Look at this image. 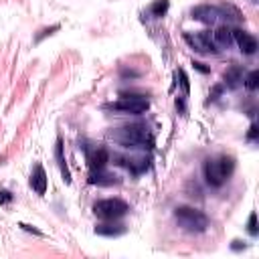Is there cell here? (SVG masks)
Returning <instances> with one entry per match:
<instances>
[{
	"label": "cell",
	"instance_id": "1",
	"mask_svg": "<svg viewBox=\"0 0 259 259\" xmlns=\"http://www.w3.org/2000/svg\"><path fill=\"white\" fill-rule=\"evenodd\" d=\"M235 170V158L233 156H219V158H209L203 166V172H205V181L207 185L219 189L223 187L229 177L233 175Z\"/></svg>",
	"mask_w": 259,
	"mask_h": 259
},
{
	"label": "cell",
	"instance_id": "2",
	"mask_svg": "<svg viewBox=\"0 0 259 259\" xmlns=\"http://www.w3.org/2000/svg\"><path fill=\"white\" fill-rule=\"evenodd\" d=\"M122 146L126 148H150L152 146V134L144 124H132L126 128H120L116 134H112Z\"/></svg>",
	"mask_w": 259,
	"mask_h": 259
},
{
	"label": "cell",
	"instance_id": "3",
	"mask_svg": "<svg viewBox=\"0 0 259 259\" xmlns=\"http://www.w3.org/2000/svg\"><path fill=\"white\" fill-rule=\"evenodd\" d=\"M175 219L183 229H187L191 233H203L209 227V217L203 211L193 209V207H177Z\"/></svg>",
	"mask_w": 259,
	"mask_h": 259
},
{
	"label": "cell",
	"instance_id": "4",
	"mask_svg": "<svg viewBox=\"0 0 259 259\" xmlns=\"http://www.w3.org/2000/svg\"><path fill=\"white\" fill-rule=\"evenodd\" d=\"M128 211H130V205L122 199H104L94 205V213L108 221H116V219L124 217Z\"/></svg>",
	"mask_w": 259,
	"mask_h": 259
},
{
	"label": "cell",
	"instance_id": "5",
	"mask_svg": "<svg viewBox=\"0 0 259 259\" xmlns=\"http://www.w3.org/2000/svg\"><path fill=\"white\" fill-rule=\"evenodd\" d=\"M148 108H150V104H148L146 96H136V94H122V100L112 106V110L122 112V114H130V116L146 114Z\"/></svg>",
	"mask_w": 259,
	"mask_h": 259
},
{
	"label": "cell",
	"instance_id": "6",
	"mask_svg": "<svg viewBox=\"0 0 259 259\" xmlns=\"http://www.w3.org/2000/svg\"><path fill=\"white\" fill-rule=\"evenodd\" d=\"M185 41L199 53H219L217 49V43L215 39L211 37L209 31H203V33H185Z\"/></svg>",
	"mask_w": 259,
	"mask_h": 259
},
{
	"label": "cell",
	"instance_id": "7",
	"mask_svg": "<svg viewBox=\"0 0 259 259\" xmlns=\"http://www.w3.org/2000/svg\"><path fill=\"white\" fill-rule=\"evenodd\" d=\"M233 41L239 45L241 53L243 55H255L257 53V39L253 35H249L247 31H241V29H235L233 31Z\"/></svg>",
	"mask_w": 259,
	"mask_h": 259
},
{
	"label": "cell",
	"instance_id": "8",
	"mask_svg": "<svg viewBox=\"0 0 259 259\" xmlns=\"http://www.w3.org/2000/svg\"><path fill=\"white\" fill-rule=\"evenodd\" d=\"M219 17H221V9H217V7L203 5V7L193 9V19L203 21V23H207V25H215Z\"/></svg>",
	"mask_w": 259,
	"mask_h": 259
},
{
	"label": "cell",
	"instance_id": "9",
	"mask_svg": "<svg viewBox=\"0 0 259 259\" xmlns=\"http://www.w3.org/2000/svg\"><path fill=\"white\" fill-rule=\"evenodd\" d=\"M31 189L37 195H45L47 193V175H45V168L41 164H37L33 168V175H31Z\"/></svg>",
	"mask_w": 259,
	"mask_h": 259
},
{
	"label": "cell",
	"instance_id": "10",
	"mask_svg": "<svg viewBox=\"0 0 259 259\" xmlns=\"http://www.w3.org/2000/svg\"><path fill=\"white\" fill-rule=\"evenodd\" d=\"M88 162L92 166V170H102L106 168V164L110 162V154L106 148H98V150H92L90 156H88Z\"/></svg>",
	"mask_w": 259,
	"mask_h": 259
},
{
	"label": "cell",
	"instance_id": "11",
	"mask_svg": "<svg viewBox=\"0 0 259 259\" xmlns=\"http://www.w3.org/2000/svg\"><path fill=\"white\" fill-rule=\"evenodd\" d=\"M118 183V177L114 175H108V172L102 170H92L90 175V185H98V187H110V185H116Z\"/></svg>",
	"mask_w": 259,
	"mask_h": 259
},
{
	"label": "cell",
	"instance_id": "12",
	"mask_svg": "<svg viewBox=\"0 0 259 259\" xmlns=\"http://www.w3.org/2000/svg\"><path fill=\"white\" fill-rule=\"evenodd\" d=\"M55 156H57V162H59V168H61V177H63V181L69 185V183H71V172H69V166H67V160H65V156H63V140H61V138L57 140Z\"/></svg>",
	"mask_w": 259,
	"mask_h": 259
},
{
	"label": "cell",
	"instance_id": "13",
	"mask_svg": "<svg viewBox=\"0 0 259 259\" xmlns=\"http://www.w3.org/2000/svg\"><path fill=\"white\" fill-rule=\"evenodd\" d=\"M223 79H225V85H227L229 90H235L237 85H239V83L243 81V71H241V67L233 65L231 69H227V71H225Z\"/></svg>",
	"mask_w": 259,
	"mask_h": 259
},
{
	"label": "cell",
	"instance_id": "14",
	"mask_svg": "<svg viewBox=\"0 0 259 259\" xmlns=\"http://www.w3.org/2000/svg\"><path fill=\"white\" fill-rule=\"evenodd\" d=\"M124 225H114V223H102L96 227V233L98 235H104V237H120L124 235Z\"/></svg>",
	"mask_w": 259,
	"mask_h": 259
},
{
	"label": "cell",
	"instance_id": "15",
	"mask_svg": "<svg viewBox=\"0 0 259 259\" xmlns=\"http://www.w3.org/2000/svg\"><path fill=\"white\" fill-rule=\"evenodd\" d=\"M213 39H215V43L219 47H229L233 43V31L229 27H221V29L215 31V37Z\"/></svg>",
	"mask_w": 259,
	"mask_h": 259
},
{
	"label": "cell",
	"instance_id": "16",
	"mask_svg": "<svg viewBox=\"0 0 259 259\" xmlns=\"http://www.w3.org/2000/svg\"><path fill=\"white\" fill-rule=\"evenodd\" d=\"M168 9H170V3H168V0H156V3L150 7V13H152V17L160 19V17H164V15L168 13Z\"/></svg>",
	"mask_w": 259,
	"mask_h": 259
},
{
	"label": "cell",
	"instance_id": "17",
	"mask_svg": "<svg viewBox=\"0 0 259 259\" xmlns=\"http://www.w3.org/2000/svg\"><path fill=\"white\" fill-rule=\"evenodd\" d=\"M257 85H259V71L255 69V71H251L249 75H247V79H245V88L247 90H257Z\"/></svg>",
	"mask_w": 259,
	"mask_h": 259
},
{
	"label": "cell",
	"instance_id": "18",
	"mask_svg": "<svg viewBox=\"0 0 259 259\" xmlns=\"http://www.w3.org/2000/svg\"><path fill=\"white\" fill-rule=\"evenodd\" d=\"M247 231H249V235H251V237H257V233H259V229H257V213H255V211L249 215V221H247Z\"/></svg>",
	"mask_w": 259,
	"mask_h": 259
},
{
	"label": "cell",
	"instance_id": "19",
	"mask_svg": "<svg viewBox=\"0 0 259 259\" xmlns=\"http://www.w3.org/2000/svg\"><path fill=\"white\" fill-rule=\"evenodd\" d=\"M55 31H59V25H53V27H49V29H45V31H41V35H37V39H35V43H41L47 35H53Z\"/></svg>",
	"mask_w": 259,
	"mask_h": 259
},
{
	"label": "cell",
	"instance_id": "20",
	"mask_svg": "<svg viewBox=\"0 0 259 259\" xmlns=\"http://www.w3.org/2000/svg\"><path fill=\"white\" fill-rule=\"evenodd\" d=\"M177 77H181V83H183V90H185V94H189V90H191V85H189V77L185 75V71H183V69H179V71H177Z\"/></svg>",
	"mask_w": 259,
	"mask_h": 259
},
{
	"label": "cell",
	"instance_id": "21",
	"mask_svg": "<svg viewBox=\"0 0 259 259\" xmlns=\"http://www.w3.org/2000/svg\"><path fill=\"white\" fill-rule=\"evenodd\" d=\"M13 201V195L9 191H0V205H9Z\"/></svg>",
	"mask_w": 259,
	"mask_h": 259
},
{
	"label": "cell",
	"instance_id": "22",
	"mask_svg": "<svg viewBox=\"0 0 259 259\" xmlns=\"http://www.w3.org/2000/svg\"><path fill=\"white\" fill-rule=\"evenodd\" d=\"M247 140H251V142H255L257 140V126L253 124L251 128H249V134H247Z\"/></svg>",
	"mask_w": 259,
	"mask_h": 259
},
{
	"label": "cell",
	"instance_id": "23",
	"mask_svg": "<svg viewBox=\"0 0 259 259\" xmlns=\"http://www.w3.org/2000/svg\"><path fill=\"white\" fill-rule=\"evenodd\" d=\"M21 227H23L25 231H33L35 235H39V237H43V233H41V231H37V229H33V227H31V225H27V223H21Z\"/></svg>",
	"mask_w": 259,
	"mask_h": 259
},
{
	"label": "cell",
	"instance_id": "24",
	"mask_svg": "<svg viewBox=\"0 0 259 259\" xmlns=\"http://www.w3.org/2000/svg\"><path fill=\"white\" fill-rule=\"evenodd\" d=\"M193 65H195V67H197L201 73H209V67H205L203 63H199V61H193Z\"/></svg>",
	"mask_w": 259,
	"mask_h": 259
}]
</instances>
